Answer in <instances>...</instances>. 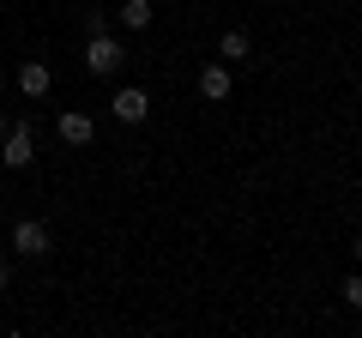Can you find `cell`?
Returning <instances> with one entry per match:
<instances>
[{"label":"cell","instance_id":"obj_7","mask_svg":"<svg viewBox=\"0 0 362 338\" xmlns=\"http://www.w3.org/2000/svg\"><path fill=\"white\" fill-rule=\"evenodd\" d=\"M230 91H235V78H230V66H223V61L199 66V97H206V103H230Z\"/></svg>","mask_w":362,"mask_h":338},{"label":"cell","instance_id":"obj_1","mask_svg":"<svg viewBox=\"0 0 362 338\" xmlns=\"http://www.w3.org/2000/svg\"><path fill=\"white\" fill-rule=\"evenodd\" d=\"M78 61H85V73H90V78H115L121 66H127V42H121L115 30H103V37H85Z\"/></svg>","mask_w":362,"mask_h":338},{"label":"cell","instance_id":"obj_11","mask_svg":"<svg viewBox=\"0 0 362 338\" xmlns=\"http://www.w3.org/2000/svg\"><path fill=\"white\" fill-rule=\"evenodd\" d=\"M103 30H109V13H103V6H90V13H85V37H103Z\"/></svg>","mask_w":362,"mask_h":338},{"label":"cell","instance_id":"obj_2","mask_svg":"<svg viewBox=\"0 0 362 338\" xmlns=\"http://www.w3.org/2000/svg\"><path fill=\"white\" fill-rule=\"evenodd\" d=\"M30 163H37V127L18 115V121H6V133H0V169L18 175V169H30Z\"/></svg>","mask_w":362,"mask_h":338},{"label":"cell","instance_id":"obj_5","mask_svg":"<svg viewBox=\"0 0 362 338\" xmlns=\"http://www.w3.org/2000/svg\"><path fill=\"white\" fill-rule=\"evenodd\" d=\"M109 115H115V121H121V127H139V121H145V115H151V97H145V91H139V85H121V91H115V97H109Z\"/></svg>","mask_w":362,"mask_h":338},{"label":"cell","instance_id":"obj_12","mask_svg":"<svg viewBox=\"0 0 362 338\" xmlns=\"http://www.w3.org/2000/svg\"><path fill=\"white\" fill-rule=\"evenodd\" d=\"M350 260H356V266H362V235H350Z\"/></svg>","mask_w":362,"mask_h":338},{"label":"cell","instance_id":"obj_3","mask_svg":"<svg viewBox=\"0 0 362 338\" xmlns=\"http://www.w3.org/2000/svg\"><path fill=\"white\" fill-rule=\"evenodd\" d=\"M13 254H18V260H49V254H54V230L42 218H18L13 223Z\"/></svg>","mask_w":362,"mask_h":338},{"label":"cell","instance_id":"obj_13","mask_svg":"<svg viewBox=\"0 0 362 338\" xmlns=\"http://www.w3.org/2000/svg\"><path fill=\"white\" fill-rule=\"evenodd\" d=\"M6 278H13V266H6V260H0V290H6Z\"/></svg>","mask_w":362,"mask_h":338},{"label":"cell","instance_id":"obj_9","mask_svg":"<svg viewBox=\"0 0 362 338\" xmlns=\"http://www.w3.org/2000/svg\"><path fill=\"white\" fill-rule=\"evenodd\" d=\"M115 25H127V30H151V25H157V6H151V0H121V6H115Z\"/></svg>","mask_w":362,"mask_h":338},{"label":"cell","instance_id":"obj_6","mask_svg":"<svg viewBox=\"0 0 362 338\" xmlns=\"http://www.w3.org/2000/svg\"><path fill=\"white\" fill-rule=\"evenodd\" d=\"M54 133H61V145H73V151H85V145L97 139V121H90L85 109H61V115H54Z\"/></svg>","mask_w":362,"mask_h":338},{"label":"cell","instance_id":"obj_10","mask_svg":"<svg viewBox=\"0 0 362 338\" xmlns=\"http://www.w3.org/2000/svg\"><path fill=\"white\" fill-rule=\"evenodd\" d=\"M338 296H344V308H350V314H362V266L344 278V284H338Z\"/></svg>","mask_w":362,"mask_h":338},{"label":"cell","instance_id":"obj_8","mask_svg":"<svg viewBox=\"0 0 362 338\" xmlns=\"http://www.w3.org/2000/svg\"><path fill=\"white\" fill-rule=\"evenodd\" d=\"M218 61L223 66H247L254 61V37H247V30H223L218 37Z\"/></svg>","mask_w":362,"mask_h":338},{"label":"cell","instance_id":"obj_4","mask_svg":"<svg viewBox=\"0 0 362 338\" xmlns=\"http://www.w3.org/2000/svg\"><path fill=\"white\" fill-rule=\"evenodd\" d=\"M13 85H18V97H30V103H42V97L54 91V66L42 61V54H30V61H18Z\"/></svg>","mask_w":362,"mask_h":338}]
</instances>
